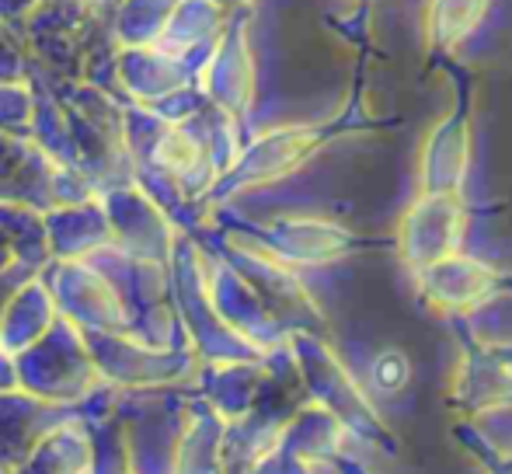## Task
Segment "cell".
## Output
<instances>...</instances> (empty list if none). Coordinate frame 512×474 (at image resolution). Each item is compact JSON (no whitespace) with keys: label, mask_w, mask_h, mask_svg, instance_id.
Here are the masks:
<instances>
[{"label":"cell","mask_w":512,"mask_h":474,"mask_svg":"<svg viewBox=\"0 0 512 474\" xmlns=\"http://www.w3.org/2000/svg\"><path fill=\"white\" fill-rule=\"evenodd\" d=\"M485 14V0H436L429 14L432 42L436 46H453L457 39H464Z\"/></svg>","instance_id":"1"}]
</instances>
